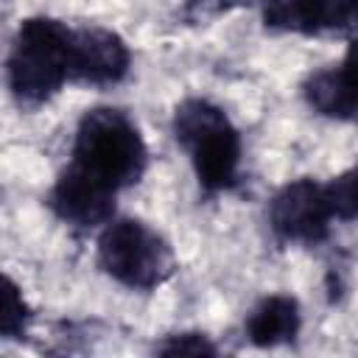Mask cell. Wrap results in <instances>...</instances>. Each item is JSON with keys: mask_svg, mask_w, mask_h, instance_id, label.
Wrapping results in <instances>:
<instances>
[{"mask_svg": "<svg viewBox=\"0 0 358 358\" xmlns=\"http://www.w3.org/2000/svg\"><path fill=\"white\" fill-rule=\"evenodd\" d=\"M6 81L22 109H36L73 84V25L56 17H28L17 25Z\"/></svg>", "mask_w": 358, "mask_h": 358, "instance_id": "6da1fadb", "label": "cell"}, {"mask_svg": "<svg viewBox=\"0 0 358 358\" xmlns=\"http://www.w3.org/2000/svg\"><path fill=\"white\" fill-rule=\"evenodd\" d=\"M70 165L120 193L143 179L148 145L129 112L117 106H92L78 117Z\"/></svg>", "mask_w": 358, "mask_h": 358, "instance_id": "7a4b0ae2", "label": "cell"}, {"mask_svg": "<svg viewBox=\"0 0 358 358\" xmlns=\"http://www.w3.org/2000/svg\"><path fill=\"white\" fill-rule=\"evenodd\" d=\"M171 131L187 154L204 196H218L238 185L243 154L241 131L218 103L207 98H185L173 109Z\"/></svg>", "mask_w": 358, "mask_h": 358, "instance_id": "3957f363", "label": "cell"}, {"mask_svg": "<svg viewBox=\"0 0 358 358\" xmlns=\"http://www.w3.org/2000/svg\"><path fill=\"white\" fill-rule=\"evenodd\" d=\"M98 266L129 291H154L176 268L168 241L140 218H112L98 235Z\"/></svg>", "mask_w": 358, "mask_h": 358, "instance_id": "277c9868", "label": "cell"}, {"mask_svg": "<svg viewBox=\"0 0 358 358\" xmlns=\"http://www.w3.org/2000/svg\"><path fill=\"white\" fill-rule=\"evenodd\" d=\"M333 221L327 190L310 176L285 182L268 201V227L282 243L316 246L327 241Z\"/></svg>", "mask_w": 358, "mask_h": 358, "instance_id": "5b68a950", "label": "cell"}, {"mask_svg": "<svg viewBox=\"0 0 358 358\" xmlns=\"http://www.w3.org/2000/svg\"><path fill=\"white\" fill-rule=\"evenodd\" d=\"M115 199L117 190H112L109 185L92 179L90 173L67 162L59 171L56 182L50 185L45 204L70 229L90 232V229H103L115 218Z\"/></svg>", "mask_w": 358, "mask_h": 358, "instance_id": "8992f818", "label": "cell"}, {"mask_svg": "<svg viewBox=\"0 0 358 358\" xmlns=\"http://www.w3.org/2000/svg\"><path fill=\"white\" fill-rule=\"evenodd\" d=\"M131 70V50L103 25H73V84L115 87Z\"/></svg>", "mask_w": 358, "mask_h": 358, "instance_id": "52a82bcc", "label": "cell"}, {"mask_svg": "<svg viewBox=\"0 0 358 358\" xmlns=\"http://www.w3.org/2000/svg\"><path fill=\"white\" fill-rule=\"evenodd\" d=\"M305 103L330 120H358V34L350 39L338 64L310 73L302 84Z\"/></svg>", "mask_w": 358, "mask_h": 358, "instance_id": "ba28073f", "label": "cell"}, {"mask_svg": "<svg viewBox=\"0 0 358 358\" xmlns=\"http://www.w3.org/2000/svg\"><path fill=\"white\" fill-rule=\"evenodd\" d=\"M355 0H257L260 20L268 31L316 36L350 31Z\"/></svg>", "mask_w": 358, "mask_h": 358, "instance_id": "9c48e42d", "label": "cell"}, {"mask_svg": "<svg viewBox=\"0 0 358 358\" xmlns=\"http://www.w3.org/2000/svg\"><path fill=\"white\" fill-rule=\"evenodd\" d=\"M243 330L255 347L291 344L302 330L299 302L291 294H268L249 310Z\"/></svg>", "mask_w": 358, "mask_h": 358, "instance_id": "30bf717a", "label": "cell"}, {"mask_svg": "<svg viewBox=\"0 0 358 358\" xmlns=\"http://www.w3.org/2000/svg\"><path fill=\"white\" fill-rule=\"evenodd\" d=\"M336 221H358V162L324 182Z\"/></svg>", "mask_w": 358, "mask_h": 358, "instance_id": "8fae6325", "label": "cell"}, {"mask_svg": "<svg viewBox=\"0 0 358 358\" xmlns=\"http://www.w3.org/2000/svg\"><path fill=\"white\" fill-rule=\"evenodd\" d=\"M6 288H3V316H0V333L3 338H22L25 330H28V322H31V308L20 291V285L6 277L3 280Z\"/></svg>", "mask_w": 358, "mask_h": 358, "instance_id": "7c38bea8", "label": "cell"}, {"mask_svg": "<svg viewBox=\"0 0 358 358\" xmlns=\"http://www.w3.org/2000/svg\"><path fill=\"white\" fill-rule=\"evenodd\" d=\"M159 355H215L218 347L204 333H173L154 347Z\"/></svg>", "mask_w": 358, "mask_h": 358, "instance_id": "4fadbf2b", "label": "cell"}, {"mask_svg": "<svg viewBox=\"0 0 358 358\" xmlns=\"http://www.w3.org/2000/svg\"><path fill=\"white\" fill-rule=\"evenodd\" d=\"M190 11L199 14H215V11H227L229 6H235L238 0H185Z\"/></svg>", "mask_w": 358, "mask_h": 358, "instance_id": "5bb4252c", "label": "cell"}, {"mask_svg": "<svg viewBox=\"0 0 358 358\" xmlns=\"http://www.w3.org/2000/svg\"><path fill=\"white\" fill-rule=\"evenodd\" d=\"M350 31L358 34V0H355V6H352V25H350Z\"/></svg>", "mask_w": 358, "mask_h": 358, "instance_id": "9a60e30c", "label": "cell"}]
</instances>
